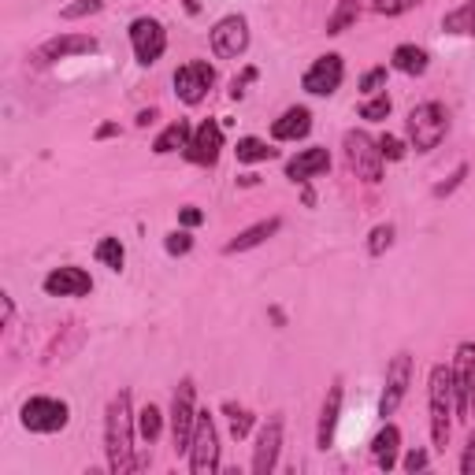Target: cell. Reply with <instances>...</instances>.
I'll list each match as a JSON object with an SVG mask.
<instances>
[{
  "label": "cell",
  "mask_w": 475,
  "mask_h": 475,
  "mask_svg": "<svg viewBox=\"0 0 475 475\" xmlns=\"http://www.w3.org/2000/svg\"><path fill=\"white\" fill-rule=\"evenodd\" d=\"M68 420H71V408L59 397H30L19 408V424L34 434H56V431L68 427Z\"/></svg>",
  "instance_id": "4"
},
{
  "label": "cell",
  "mask_w": 475,
  "mask_h": 475,
  "mask_svg": "<svg viewBox=\"0 0 475 475\" xmlns=\"http://www.w3.org/2000/svg\"><path fill=\"white\" fill-rule=\"evenodd\" d=\"M420 5V0H371V12L379 15H405V12H413Z\"/></svg>",
  "instance_id": "33"
},
{
  "label": "cell",
  "mask_w": 475,
  "mask_h": 475,
  "mask_svg": "<svg viewBox=\"0 0 475 475\" xmlns=\"http://www.w3.org/2000/svg\"><path fill=\"white\" fill-rule=\"evenodd\" d=\"M164 249L171 252V257H186V252L194 249V238H189V231H171L164 238Z\"/></svg>",
  "instance_id": "34"
},
{
  "label": "cell",
  "mask_w": 475,
  "mask_h": 475,
  "mask_svg": "<svg viewBox=\"0 0 475 475\" xmlns=\"http://www.w3.org/2000/svg\"><path fill=\"white\" fill-rule=\"evenodd\" d=\"M471 375H475V345L464 342L457 350V361H453V408H457V416H468Z\"/></svg>",
  "instance_id": "17"
},
{
  "label": "cell",
  "mask_w": 475,
  "mask_h": 475,
  "mask_svg": "<svg viewBox=\"0 0 475 475\" xmlns=\"http://www.w3.org/2000/svg\"><path fill=\"white\" fill-rule=\"evenodd\" d=\"M82 52H97V38L89 34H59L52 41H45L38 52H34V63H56V59H68V56H82Z\"/></svg>",
  "instance_id": "16"
},
{
  "label": "cell",
  "mask_w": 475,
  "mask_h": 475,
  "mask_svg": "<svg viewBox=\"0 0 475 475\" xmlns=\"http://www.w3.org/2000/svg\"><path fill=\"white\" fill-rule=\"evenodd\" d=\"M279 450H282V420L271 416V420L260 427L257 450H252V471H257V475H271L275 464H279Z\"/></svg>",
  "instance_id": "15"
},
{
  "label": "cell",
  "mask_w": 475,
  "mask_h": 475,
  "mask_svg": "<svg viewBox=\"0 0 475 475\" xmlns=\"http://www.w3.org/2000/svg\"><path fill=\"white\" fill-rule=\"evenodd\" d=\"M427 461H431V457H427L424 450H408V453H405V471H424Z\"/></svg>",
  "instance_id": "39"
},
{
  "label": "cell",
  "mask_w": 475,
  "mask_h": 475,
  "mask_svg": "<svg viewBox=\"0 0 475 475\" xmlns=\"http://www.w3.org/2000/svg\"><path fill=\"white\" fill-rule=\"evenodd\" d=\"M186 457H189V471H194V475H212L219 468V431H215L208 413H197L194 442H189Z\"/></svg>",
  "instance_id": "7"
},
{
  "label": "cell",
  "mask_w": 475,
  "mask_h": 475,
  "mask_svg": "<svg viewBox=\"0 0 475 475\" xmlns=\"http://www.w3.org/2000/svg\"><path fill=\"white\" fill-rule=\"evenodd\" d=\"M171 82H175V93H178L182 105H201L208 97L212 82H215V71H212V63H205V59H189V63H182V68L175 71Z\"/></svg>",
  "instance_id": "8"
},
{
  "label": "cell",
  "mask_w": 475,
  "mask_h": 475,
  "mask_svg": "<svg viewBox=\"0 0 475 475\" xmlns=\"http://www.w3.org/2000/svg\"><path fill=\"white\" fill-rule=\"evenodd\" d=\"M461 475H475V434L468 438V446L461 453Z\"/></svg>",
  "instance_id": "40"
},
{
  "label": "cell",
  "mask_w": 475,
  "mask_h": 475,
  "mask_svg": "<svg viewBox=\"0 0 475 475\" xmlns=\"http://www.w3.org/2000/svg\"><path fill=\"white\" fill-rule=\"evenodd\" d=\"M383 82H387V68H371V71L361 78V89L371 97V93H379V86H383Z\"/></svg>",
  "instance_id": "37"
},
{
  "label": "cell",
  "mask_w": 475,
  "mask_h": 475,
  "mask_svg": "<svg viewBox=\"0 0 475 475\" xmlns=\"http://www.w3.org/2000/svg\"><path fill=\"white\" fill-rule=\"evenodd\" d=\"M112 134H119V126H115V123H105L101 131H97V138H112Z\"/></svg>",
  "instance_id": "43"
},
{
  "label": "cell",
  "mask_w": 475,
  "mask_h": 475,
  "mask_svg": "<svg viewBox=\"0 0 475 475\" xmlns=\"http://www.w3.org/2000/svg\"><path fill=\"white\" fill-rule=\"evenodd\" d=\"M390 63H394L401 75H424L427 63H431V56H427V49H420V45H397L394 56H390Z\"/></svg>",
  "instance_id": "23"
},
{
  "label": "cell",
  "mask_w": 475,
  "mask_h": 475,
  "mask_svg": "<svg viewBox=\"0 0 475 475\" xmlns=\"http://www.w3.org/2000/svg\"><path fill=\"white\" fill-rule=\"evenodd\" d=\"M464 175H468V168H457V175H453L446 186H438V189H434V197H446V194H453V189L461 186V178H464Z\"/></svg>",
  "instance_id": "41"
},
{
  "label": "cell",
  "mask_w": 475,
  "mask_h": 475,
  "mask_svg": "<svg viewBox=\"0 0 475 475\" xmlns=\"http://www.w3.org/2000/svg\"><path fill=\"white\" fill-rule=\"evenodd\" d=\"M397 450H401V431L394 424H383V431L371 438V461H375V468L390 471L397 464Z\"/></svg>",
  "instance_id": "22"
},
{
  "label": "cell",
  "mask_w": 475,
  "mask_h": 475,
  "mask_svg": "<svg viewBox=\"0 0 475 475\" xmlns=\"http://www.w3.org/2000/svg\"><path fill=\"white\" fill-rule=\"evenodd\" d=\"M331 171V152L312 145V149H301L294 160H287V178L290 182H308L315 175H327Z\"/></svg>",
  "instance_id": "18"
},
{
  "label": "cell",
  "mask_w": 475,
  "mask_h": 475,
  "mask_svg": "<svg viewBox=\"0 0 475 475\" xmlns=\"http://www.w3.org/2000/svg\"><path fill=\"white\" fill-rule=\"evenodd\" d=\"M234 152L242 164H260V160H271L275 156V149H268V142H260V138H242Z\"/></svg>",
  "instance_id": "29"
},
{
  "label": "cell",
  "mask_w": 475,
  "mask_h": 475,
  "mask_svg": "<svg viewBox=\"0 0 475 475\" xmlns=\"http://www.w3.org/2000/svg\"><path fill=\"white\" fill-rule=\"evenodd\" d=\"M105 5H101V0H75V5H68V8H63L59 12V19H86V15H97Z\"/></svg>",
  "instance_id": "32"
},
{
  "label": "cell",
  "mask_w": 475,
  "mask_h": 475,
  "mask_svg": "<svg viewBox=\"0 0 475 475\" xmlns=\"http://www.w3.org/2000/svg\"><path fill=\"white\" fill-rule=\"evenodd\" d=\"M249 49V23L242 15H224L212 26V52L219 59H238Z\"/></svg>",
  "instance_id": "12"
},
{
  "label": "cell",
  "mask_w": 475,
  "mask_h": 475,
  "mask_svg": "<svg viewBox=\"0 0 475 475\" xmlns=\"http://www.w3.org/2000/svg\"><path fill=\"white\" fill-rule=\"evenodd\" d=\"M45 294L49 297H89L93 294V279L86 268H75V264H63V268H52L45 275Z\"/></svg>",
  "instance_id": "13"
},
{
  "label": "cell",
  "mask_w": 475,
  "mask_h": 475,
  "mask_svg": "<svg viewBox=\"0 0 475 475\" xmlns=\"http://www.w3.org/2000/svg\"><path fill=\"white\" fill-rule=\"evenodd\" d=\"M160 431H164V413H160L156 405H145L142 413H138V434L152 446V442L160 438Z\"/></svg>",
  "instance_id": "28"
},
{
  "label": "cell",
  "mask_w": 475,
  "mask_h": 475,
  "mask_svg": "<svg viewBox=\"0 0 475 475\" xmlns=\"http://www.w3.org/2000/svg\"><path fill=\"white\" fill-rule=\"evenodd\" d=\"M405 131H408V142H413L416 152H431V149H438V142L450 131V112L438 101L416 105L405 119Z\"/></svg>",
  "instance_id": "3"
},
{
  "label": "cell",
  "mask_w": 475,
  "mask_h": 475,
  "mask_svg": "<svg viewBox=\"0 0 475 475\" xmlns=\"http://www.w3.org/2000/svg\"><path fill=\"white\" fill-rule=\"evenodd\" d=\"M131 45H134V56H138V63H156L164 56V49H168V30H164V23H156V19H149V15H142V19H134L131 23Z\"/></svg>",
  "instance_id": "9"
},
{
  "label": "cell",
  "mask_w": 475,
  "mask_h": 475,
  "mask_svg": "<svg viewBox=\"0 0 475 475\" xmlns=\"http://www.w3.org/2000/svg\"><path fill=\"white\" fill-rule=\"evenodd\" d=\"M227 416H231V434L234 438H245L249 427H252V416L245 413V408H238V405H227Z\"/></svg>",
  "instance_id": "35"
},
{
  "label": "cell",
  "mask_w": 475,
  "mask_h": 475,
  "mask_svg": "<svg viewBox=\"0 0 475 475\" xmlns=\"http://www.w3.org/2000/svg\"><path fill=\"white\" fill-rule=\"evenodd\" d=\"M387 115H390V97H387V93H371V97L361 105V119H368V123H379Z\"/></svg>",
  "instance_id": "30"
},
{
  "label": "cell",
  "mask_w": 475,
  "mask_h": 475,
  "mask_svg": "<svg viewBox=\"0 0 475 475\" xmlns=\"http://www.w3.org/2000/svg\"><path fill=\"white\" fill-rule=\"evenodd\" d=\"M194 379H182L175 401H171V438H175V453H189V442H194V427H197V405H194Z\"/></svg>",
  "instance_id": "6"
},
{
  "label": "cell",
  "mask_w": 475,
  "mask_h": 475,
  "mask_svg": "<svg viewBox=\"0 0 475 475\" xmlns=\"http://www.w3.org/2000/svg\"><path fill=\"white\" fill-rule=\"evenodd\" d=\"M468 416L475 420V375H471V390H468Z\"/></svg>",
  "instance_id": "42"
},
{
  "label": "cell",
  "mask_w": 475,
  "mask_h": 475,
  "mask_svg": "<svg viewBox=\"0 0 475 475\" xmlns=\"http://www.w3.org/2000/svg\"><path fill=\"white\" fill-rule=\"evenodd\" d=\"M338 416H342V383L334 379L331 390H327V401H324V408H320V431H315V446H320V450H331Z\"/></svg>",
  "instance_id": "21"
},
{
  "label": "cell",
  "mask_w": 475,
  "mask_h": 475,
  "mask_svg": "<svg viewBox=\"0 0 475 475\" xmlns=\"http://www.w3.org/2000/svg\"><path fill=\"white\" fill-rule=\"evenodd\" d=\"M93 257H97L105 268H112V271H123L126 249H123V242H119V238H101V242H97V249H93Z\"/></svg>",
  "instance_id": "27"
},
{
  "label": "cell",
  "mask_w": 475,
  "mask_h": 475,
  "mask_svg": "<svg viewBox=\"0 0 475 475\" xmlns=\"http://www.w3.org/2000/svg\"><path fill=\"white\" fill-rule=\"evenodd\" d=\"M442 30H450V34H468V38H475V0H468V5H461L457 12H450L446 19H442Z\"/></svg>",
  "instance_id": "25"
},
{
  "label": "cell",
  "mask_w": 475,
  "mask_h": 475,
  "mask_svg": "<svg viewBox=\"0 0 475 475\" xmlns=\"http://www.w3.org/2000/svg\"><path fill=\"white\" fill-rule=\"evenodd\" d=\"M0 305H5V324H12V312H15V305H12V297L5 294V301H0Z\"/></svg>",
  "instance_id": "44"
},
{
  "label": "cell",
  "mask_w": 475,
  "mask_h": 475,
  "mask_svg": "<svg viewBox=\"0 0 475 475\" xmlns=\"http://www.w3.org/2000/svg\"><path fill=\"white\" fill-rule=\"evenodd\" d=\"M390 242H394V227H390V224L375 227V231L368 234V252H371V257H383V252L390 249Z\"/></svg>",
  "instance_id": "31"
},
{
  "label": "cell",
  "mask_w": 475,
  "mask_h": 475,
  "mask_svg": "<svg viewBox=\"0 0 475 475\" xmlns=\"http://www.w3.org/2000/svg\"><path fill=\"white\" fill-rule=\"evenodd\" d=\"M345 160H350L353 175L364 178L368 186H375L379 178H383V152H379V142L364 131L345 134Z\"/></svg>",
  "instance_id": "5"
},
{
  "label": "cell",
  "mask_w": 475,
  "mask_h": 475,
  "mask_svg": "<svg viewBox=\"0 0 475 475\" xmlns=\"http://www.w3.org/2000/svg\"><path fill=\"white\" fill-rule=\"evenodd\" d=\"M189 138H194V131H189V123H182V119H178V123H171L168 131L152 142V152H156V156H168V152H175V149H186V145H189Z\"/></svg>",
  "instance_id": "24"
},
{
  "label": "cell",
  "mask_w": 475,
  "mask_h": 475,
  "mask_svg": "<svg viewBox=\"0 0 475 475\" xmlns=\"http://www.w3.org/2000/svg\"><path fill=\"white\" fill-rule=\"evenodd\" d=\"M134 431H138V416L131 408V390H119L108 401V416H105V453L115 475L142 468V461L134 457Z\"/></svg>",
  "instance_id": "1"
},
{
  "label": "cell",
  "mask_w": 475,
  "mask_h": 475,
  "mask_svg": "<svg viewBox=\"0 0 475 475\" xmlns=\"http://www.w3.org/2000/svg\"><path fill=\"white\" fill-rule=\"evenodd\" d=\"M219 149H224V126H219L215 119H205L194 131V138H189V145H186V160L212 168L219 160Z\"/></svg>",
  "instance_id": "14"
},
{
  "label": "cell",
  "mask_w": 475,
  "mask_h": 475,
  "mask_svg": "<svg viewBox=\"0 0 475 475\" xmlns=\"http://www.w3.org/2000/svg\"><path fill=\"white\" fill-rule=\"evenodd\" d=\"M379 152H383V160H401V156H405V145H401L394 134H383V138H379Z\"/></svg>",
  "instance_id": "36"
},
{
  "label": "cell",
  "mask_w": 475,
  "mask_h": 475,
  "mask_svg": "<svg viewBox=\"0 0 475 475\" xmlns=\"http://www.w3.org/2000/svg\"><path fill=\"white\" fill-rule=\"evenodd\" d=\"M357 19H361V5H357V0H338V8L327 19V34H345V30H350Z\"/></svg>",
  "instance_id": "26"
},
{
  "label": "cell",
  "mask_w": 475,
  "mask_h": 475,
  "mask_svg": "<svg viewBox=\"0 0 475 475\" xmlns=\"http://www.w3.org/2000/svg\"><path fill=\"white\" fill-rule=\"evenodd\" d=\"M408 379H413V357L397 353L390 361V368H387V387H383V397H379V416H383V420L394 416L401 408V401L408 394Z\"/></svg>",
  "instance_id": "11"
},
{
  "label": "cell",
  "mask_w": 475,
  "mask_h": 475,
  "mask_svg": "<svg viewBox=\"0 0 475 475\" xmlns=\"http://www.w3.org/2000/svg\"><path fill=\"white\" fill-rule=\"evenodd\" d=\"M312 131V112L308 108H287L271 123V138L275 142H301Z\"/></svg>",
  "instance_id": "20"
},
{
  "label": "cell",
  "mask_w": 475,
  "mask_h": 475,
  "mask_svg": "<svg viewBox=\"0 0 475 475\" xmlns=\"http://www.w3.org/2000/svg\"><path fill=\"white\" fill-rule=\"evenodd\" d=\"M279 227H282V219H279V215L260 219V224H252V227H245L242 234H234V238L224 245V252H227V257H234V252H249V249H257V245H264L268 238H275V234H279Z\"/></svg>",
  "instance_id": "19"
},
{
  "label": "cell",
  "mask_w": 475,
  "mask_h": 475,
  "mask_svg": "<svg viewBox=\"0 0 475 475\" xmlns=\"http://www.w3.org/2000/svg\"><path fill=\"white\" fill-rule=\"evenodd\" d=\"M342 78H345L342 56H338V52H327V56H320V59H315L312 68L305 71L301 86H305V93H312V97H331V93H338Z\"/></svg>",
  "instance_id": "10"
},
{
  "label": "cell",
  "mask_w": 475,
  "mask_h": 475,
  "mask_svg": "<svg viewBox=\"0 0 475 475\" xmlns=\"http://www.w3.org/2000/svg\"><path fill=\"white\" fill-rule=\"evenodd\" d=\"M178 224H182V227H201V224H205V212L194 208V205H186V208L178 212Z\"/></svg>",
  "instance_id": "38"
},
{
  "label": "cell",
  "mask_w": 475,
  "mask_h": 475,
  "mask_svg": "<svg viewBox=\"0 0 475 475\" xmlns=\"http://www.w3.org/2000/svg\"><path fill=\"white\" fill-rule=\"evenodd\" d=\"M427 397H431V438L438 450H446L450 442V416L457 413L453 408V368L446 364H434L431 379H427Z\"/></svg>",
  "instance_id": "2"
}]
</instances>
